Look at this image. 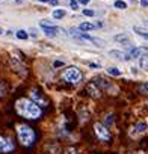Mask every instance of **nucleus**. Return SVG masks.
Masks as SVG:
<instances>
[{"mask_svg": "<svg viewBox=\"0 0 148 154\" xmlns=\"http://www.w3.org/2000/svg\"><path fill=\"white\" fill-rule=\"evenodd\" d=\"M15 109L23 118H27V119H38L41 116V107L36 103H33L32 100H29V98L17 100Z\"/></svg>", "mask_w": 148, "mask_h": 154, "instance_id": "1", "label": "nucleus"}, {"mask_svg": "<svg viewBox=\"0 0 148 154\" xmlns=\"http://www.w3.org/2000/svg\"><path fill=\"white\" fill-rule=\"evenodd\" d=\"M70 6L76 11V9H79V0H70Z\"/></svg>", "mask_w": 148, "mask_h": 154, "instance_id": "21", "label": "nucleus"}, {"mask_svg": "<svg viewBox=\"0 0 148 154\" xmlns=\"http://www.w3.org/2000/svg\"><path fill=\"white\" fill-rule=\"evenodd\" d=\"M11 63H12V67H14V70H15V71H18L21 76H26V68H24V67H23V63H21V62H18L14 56L11 57Z\"/></svg>", "mask_w": 148, "mask_h": 154, "instance_id": "9", "label": "nucleus"}, {"mask_svg": "<svg viewBox=\"0 0 148 154\" xmlns=\"http://www.w3.org/2000/svg\"><path fill=\"white\" fill-rule=\"evenodd\" d=\"M141 6L147 8V6H148V0H141Z\"/></svg>", "mask_w": 148, "mask_h": 154, "instance_id": "26", "label": "nucleus"}, {"mask_svg": "<svg viewBox=\"0 0 148 154\" xmlns=\"http://www.w3.org/2000/svg\"><path fill=\"white\" fill-rule=\"evenodd\" d=\"M135 32H136V33H139L141 36H144V38H147V39H148V32H147V30H144L142 27H138V26H136V27H135Z\"/></svg>", "mask_w": 148, "mask_h": 154, "instance_id": "17", "label": "nucleus"}, {"mask_svg": "<svg viewBox=\"0 0 148 154\" xmlns=\"http://www.w3.org/2000/svg\"><path fill=\"white\" fill-rule=\"evenodd\" d=\"M15 35H17V38H18V39H27V38H29V35H27V32H26V30H18Z\"/></svg>", "mask_w": 148, "mask_h": 154, "instance_id": "16", "label": "nucleus"}, {"mask_svg": "<svg viewBox=\"0 0 148 154\" xmlns=\"http://www.w3.org/2000/svg\"><path fill=\"white\" fill-rule=\"evenodd\" d=\"M30 100L33 101V103H36L39 107H45L47 104H48V101H47V98L41 94V91H38L36 88H33V89H30Z\"/></svg>", "mask_w": 148, "mask_h": 154, "instance_id": "6", "label": "nucleus"}, {"mask_svg": "<svg viewBox=\"0 0 148 154\" xmlns=\"http://www.w3.org/2000/svg\"><path fill=\"white\" fill-rule=\"evenodd\" d=\"M64 65V60H56L55 62V67H62Z\"/></svg>", "mask_w": 148, "mask_h": 154, "instance_id": "25", "label": "nucleus"}, {"mask_svg": "<svg viewBox=\"0 0 148 154\" xmlns=\"http://www.w3.org/2000/svg\"><path fill=\"white\" fill-rule=\"evenodd\" d=\"M14 150H15V145L12 139L6 136H0V154H8V153H12Z\"/></svg>", "mask_w": 148, "mask_h": 154, "instance_id": "5", "label": "nucleus"}, {"mask_svg": "<svg viewBox=\"0 0 148 154\" xmlns=\"http://www.w3.org/2000/svg\"><path fill=\"white\" fill-rule=\"evenodd\" d=\"M65 11L64 9H55L53 11V18H56V20H61V18H64L65 17Z\"/></svg>", "mask_w": 148, "mask_h": 154, "instance_id": "15", "label": "nucleus"}, {"mask_svg": "<svg viewBox=\"0 0 148 154\" xmlns=\"http://www.w3.org/2000/svg\"><path fill=\"white\" fill-rule=\"evenodd\" d=\"M91 2V0H79V3H82V5H88Z\"/></svg>", "mask_w": 148, "mask_h": 154, "instance_id": "29", "label": "nucleus"}, {"mask_svg": "<svg viewBox=\"0 0 148 154\" xmlns=\"http://www.w3.org/2000/svg\"><path fill=\"white\" fill-rule=\"evenodd\" d=\"M112 124H113V115H106V121H104V125L109 128Z\"/></svg>", "mask_w": 148, "mask_h": 154, "instance_id": "19", "label": "nucleus"}, {"mask_svg": "<svg viewBox=\"0 0 148 154\" xmlns=\"http://www.w3.org/2000/svg\"><path fill=\"white\" fill-rule=\"evenodd\" d=\"M17 136H18V141L23 147H32L35 144V139H36L33 128L26 125V124L17 125Z\"/></svg>", "mask_w": 148, "mask_h": 154, "instance_id": "2", "label": "nucleus"}, {"mask_svg": "<svg viewBox=\"0 0 148 154\" xmlns=\"http://www.w3.org/2000/svg\"><path fill=\"white\" fill-rule=\"evenodd\" d=\"M38 2H44V3H48L50 0H38Z\"/></svg>", "mask_w": 148, "mask_h": 154, "instance_id": "31", "label": "nucleus"}, {"mask_svg": "<svg viewBox=\"0 0 148 154\" xmlns=\"http://www.w3.org/2000/svg\"><path fill=\"white\" fill-rule=\"evenodd\" d=\"M3 97V86H2V83H0V98Z\"/></svg>", "mask_w": 148, "mask_h": 154, "instance_id": "30", "label": "nucleus"}, {"mask_svg": "<svg viewBox=\"0 0 148 154\" xmlns=\"http://www.w3.org/2000/svg\"><path fill=\"white\" fill-rule=\"evenodd\" d=\"M115 39H116V41H119V42H122V41H124L126 44H130L129 38H127V36H124V35H122V36H121V35H118V36H115Z\"/></svg>", "mask_w": 148, "mask_h": 154, "instance_id": "20", "label": "nucleus"}, {"mask_svg": "<svg viewBox=\"0 0 148 154\" xmlns=\"http://www.w3.org/2000/svg\"><path fill=\"white\" fill-rule=\"evenodd\" d=\"M86 92L92 97V98H100L101 97V89L98 88V85L95 82H91L88 86H86Z\"/></svg>", "mask_w": 148, "mask_h": 154, "instance_id": "7", "label": "nucleus"}, {"mask_svg": "<svg viewBox=\"0 0 148 154\" xmlns=\"http://www.w3.org/2000/svg\"><path fill=\"white\" fill-rule=\"evenodd\" d=\"M109 56H112V57H115V59H119V60H129V56L127 55H124L122 52H118V50H110L109 52Z\"/></svg>", "mask_w": 148, "mask_h": 154, "instance_id": "11", "label": "nucleus"}, {"mask_svg": "<svg viewBox=\"0 0 148 154\" xmlns=\"http://www.w3.org/2000/svg\"><path fill=\"white\" fill-rule=\"evenodd\" d=\"M94 131H95V136L100 139L101 142H107V141H110V131H109V128H107L104 124H101V122H95V124H94Z\"/></svg>", "mask_w": 148, "mask_h": 154, "instance_id": "4", "label": "nucleus"}, {"mask_svg": "<svg viewBox=\"0 0 148 154\" xmlns=\"http://www.w3.org/2000/svg\"><path fill=\"white\" fill-rule=\"evenodd\" d=\"M62 79L68 83H73V85H77L80 80H82V73L79 68L76 67H68L64 73H62Z\"/></svg>", "mask_w": 148, "mask_h": 154, "instance_id": "3", "label": "nucleus"}, {"mask_svg": "<svg viewBox=\"0 0 148 154\" xmlns=\"http://www.w3.org/2000/svg\"><path fill=\"white\" fill-rule=\"evenodd\" d=\"M147 128H148V124H147V122H144V121L138 122V124L133 127V130H135V136H136V135H142V133H145Z\"/></svg>", "mask_w": 148, "mask_h": 154, "instance_id": "10", "label": "nucleus"}, {"mask_svg": "<svg viewBox=\"0 0 148 154\" xmlns=\"http://www.w3.org/2000/svg\"><path fill=\"white\" fill-rule=\"evenodd\" d=\"M89 67L91 68H100V65H98V63H89Z\"/></svg>", "mask_w": 148, "mask_h": 154, "instance_id": "28", "label": "nucleus"}, {"mask_svg": "<svg viewBox=\"0 0 148 154\" xmlns=\"http://www.w3.org/2000/svg\"><path fill=\"white\" fill-rule=\"evenodd\" d=\"M147 52H148V47H136V49L130 50V53L127 56H129V59H135V57H141Z\"/></svg>", "mask_w": 148, "mask_h": 154, "instance_id": "8", "label": "nucleus"}, {"mask_svg": "<svg viewBox=\"0 0 148 154\" xmlns=\"http://www.w3.org/2000/svg\"><path fill=\"white\" fill-rule=\"evenodd\" d=\"M97 26L95 24H92V23H89V21H83V23L79 26V29L80 30H83V32H88V30H94Z\"/></svg>", "mask_w": 148, "mask_h": 154, "instance_id": "12", "label": "nucleus"}, {"mask_svg": "<svg viewBox=\"0 0 148 154\" xmlns=\"http://www.w3.org/2000/svg\"><path fill=\"white\" fill-rule=\"evenodd\" d=\"M3 33V30H2V27H0V35H2Z\"/></svg>", "mask_w": 148, "mask_h": 154, "instance_id": "32", "label": "nucleus"}, {"mask_svg": "<svg viewBox=\"0 0 148 154\" xmlns=\"http://www.w3.org/2000/svg\"><path fill=\"white\" fill-rule=\"evenodd\" d=\"M82 14H83V15H86V17H94V15H95V12H94L92 9H83V11H82Z\"/></svg>", "mask_w": 148, "mask_h": 154, "instance_id": "22", "label": "nucleus"}, {"mask_svg": "<svg viewBox=\"0 0 148 154\" xmlns=\"http://www.w3.org/2000/svg\"><path fill=\"white\" fill-rule=\"evenodd\" d=\"M115 8H118V9H127V3L122 2V0H116V2H115Z\"/></svg>", "mask_w": 148, "mask_h": 154, "instance_id": "18", "label": "nucleus"}, {"mask_svg": "<svg viewBox=\"0 0 148 154\" xmlns=\"http://www.w3.org/2000/svg\"><path fill=\"white\" fill-rule=\"evenodd\" d=\"M107 74H109V76H113V77H119L122 73H121V70H118L116 67H109V68H107Z\"/></svg>", "mask_w": 148, "mask_h": 154, "instance_id": "14", "label": "nucleus"}, {"mask_svg": "<svg viewBox=\"0 0 148 154\" xmlns=\"http://www.w3.org/2000/svg\"><path fill=\"white\" fill-rule=\"evenodd\" d=\"M48 3H50L52 6H58V3H59V2H58V0H50Z\"/></svg>", "mask_w": 148, "mask_h": 154, "instance_id": "27", "label": "nucleus"}, {"mask_svg": "<svg viewBox=\"0 0 148 154\" xmlns=\"http://www.w3.org/2000/svg\"><path fill=\"white\" fill-rule=\"evenodd\" d=\"M65 154H76V150H74V148H68L65 151Z\"/></svg>", "mask_w": 148, "mask_h": 154, "instance_id": "24", "label": "nucleus"}, {"mask_svg": "<svg viewBox=\"0 0 148 154\" xmlns=\"http://www.w3.org/2000/svg\"><path fill=\"white\" fill-rule=\"evenodd\" d=\"M139 65H141L142 70H148V55L147 53L139 57Z\"/></svg>", "mask_w": 148, "mask_h": 154, "instance_id": "13", "label": "nucleus"}, {"mask_svg": "<svg viewBox=\"0 0 148 154\" xmlns=\"http://www.w3.org/2000/svg\"><path fill=\"white\" fill-rule=\"evenodd\" d=\"M141 92H148V83H144L141 86Z\"/></svg>", "mask_w": 148, "mask_h": 154, "instance_id": "23", "label": "nucleus"}]
</instances>
